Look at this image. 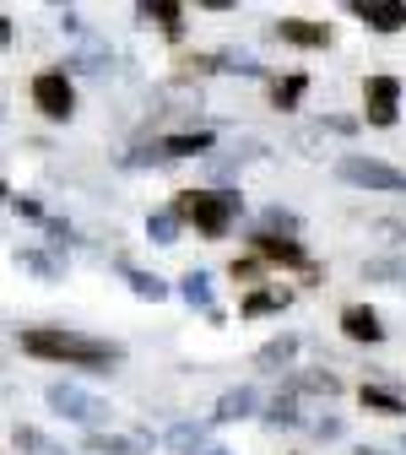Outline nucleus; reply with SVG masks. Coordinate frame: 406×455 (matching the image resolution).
<instances>
[{
    "label": "nucleus",
    "mask_w": 406,
    "mask_h": 455,
    "mask_svg": "<svg viewBox=\"0 0 406 455\" xmlns=\"http://www.w3.org/2000/svg\"><path fill=\"white\" fill-rule=\"evenodd\" d=\"M17 341H22V353H33V358L71 363V369H87V374H108L114 363H125L120 341H98V336L60 331V325H28V331H17Z\"/></svg>",
    "instance_id": "1"
},
{
    "label": "nucleus",
    "mask_w": 406,
    "mask_h": 455,
    "mask_svg": "<svg viewBox=\"0 0 406 455\" xmlns=\"http://www.w3.org/2000/svg\"><path fill=\"white\" fill-rule=\"evenodd\" d=\"M173 212H179L185 222H195L206 239H222L227 228H234V217L244 212V196L239 190H179Z\"/></svg>",
    "instance_id": "2"
},
{
    "label": "nucleus",
    "mask_w": 406,
    "mask_h": 455,
    "mask_svg": "<svg viewBox=\"0 0 406 455\" xmlns=\"http://www.w3.org/2000/svg\"><path fill=\"white\" fill-rule=\"evenodd\" d=\"M44 402L60 412V418L87 423V428H103V423H108V412H114L103 395H92V390H82V385H71V379H54V385L44 390Z\"/></svg>",
    "instance_id": "3"
},
{
    "label": "nucleus",
    "mask_w": 406,
    "mask_h": 455,
    "mask_svg": "<svg viewBox=\"0 0 406 455\" xmlns=\"http://www.w3.org/2000/svg\"><path fill=\"white\" fill-rule=\"evenodd\" d=\"M336 174H341L346 185H358V190H390V196H401V190H406V174H401L395 163L358 157V152H346V157L336 163Z\"/></svg>",
    "instance_id": "4"
},
{
    "label": "nucleus",
    "mask_w": 406,
    "mask_h": 455,
    "mask_svg": "<svg viewBox=\"0 0 406 455\" xmlns=\"http://www.w3.org/2000/svg\"><path fill=\"white\" fill-rule=\"evenodd\" d=\"M33 108L44 114V120H71L76 114V92H71V71H38L33 87H28Z\"/></svg>",
    "instance_id": "5"
},
{
    "label": "nucleus",
    "mask_w": 406,
    "mask_h": 455,
    "mask_svg": "<svg viewBox=\"0 0 406 455\" xmlns=\"http://www.w3.org/2000/svg\"><path fill=\"white\" fill-rule=\"evenodd\" d=\"M401 114V82L395 76H369L363 82V120L369 125H395Z\"/></svg>",
    "instance_id": "6"
},
{
    "label": "nucleus",
    "mask_w": 406,
    "mask_h": 455,
    "mask_svg": "<svg viewBox=\"0 0 406 455\" xmlns=\"http://www.w3.org/2000/svg\"><path fill=\"white\" fill-rule=\"evenodd\" d=\"M374 33H401L406 28V0H358L353 6Z\"/></svg>",
    "instance_id": "7"
},
{
    "label": "nucleus",
    "mask_w": 406,
    "mask_h": 455,
    "mask_svg": "<svg viewBox=\"0 0 406 455\" xmlns=\"http://www.w3.org/2000/svg\"><path fill=\"white\" fill-rule=\"evenodd\" d=\"M276 38L282 44H299V49H325L330 44V28L325 22H309V17H282L276 22Z\"/></svg>",
    "instance_id": "8"
},
{
    "label": "nucleus",
    "mask_w": 406,
    "mask_h": 455,
    "mask_svg": "<svg viewBox=\"0 0 406 455\" xmlns=\"http://www.w3.org/2000/svg\"><path fill=\"white\" fill-rule=\"evenodd\" d=\"M255 255L260 260H276V266H304L309 271V255L299 239H282V234H255Z\"/></svg>",
    "instance_id": "9"
},
{
    "label": "nucleus",
    "mask_w": 406,
    "mask_h": 455,
    "mask_svg": "<svg viewBox=\"0 0 406 455\" xmlns=\"http://www.w3.org/2000/svg\"><path fill=\"white\" fill-rule=\"evenodd\" d=\"M136 17H141V22H157L168 38H179V33H185V6H179V0H141Z\"/></svg>",
    "instance_id": "10"
},
{
    "label": "nucleus",
    "mask_w": 406,
    "mask_h": 455,
    "mask_svg": "<svg viewBox=\"0 0 406 455\" xmlns=\"http://www.w3.org/2000/svg\"><path fill=\"white\" fill-rule=\"evenodd\" d=\"M341 331L353 341H385V325H379V315L369 304H346L341 309Z\"/></svg>",
    "instance_id": "11"
},
{
    "label": "nucleus",
    "mask_w": 406,
    "mask_h": 455,
    "mask_svg": "<svg viewBox=\"0 0 406 455\" xmlns=\"http://www.w3.org/2000/svg\"><path fill=\"white\" fill-rule=\"evenodd\" d=\"M293 353H299V336H293V331H282V336H271L266 347L255 353V369L276 374V369H287V363H293Z\"/></svg>",
    "instance_id": "12"
},
{
    "label": "nucleus",
    "mask_w": 406,
    "mask_h": 455,
    "mask_svg": "<svg viewBox=\"0 0 406 455\" xmlns=\"http://www.w3.org/2000/svg\"><path fill=\"white\" fill-rule=\"evenodd\" d=\"M163 444H168L173 455H211V444H206V423H173Z\"/></svg>",
    "instance_id": "13"
},
{
    "label": "nucleus",
    "mask_w": 406,
    "mask_h": 455,
    "mask_svg": "<svg viewBox=\"0 0 406 455\" xmlns=\"http://www.w3.org/2000/svg\"><path fill=\"white\" fill-rule=\"evenodd\" d=\"M157 147H163L168 163L173 157H201V152H211V131H179V136H163Z\"/></svg>",
    "instance_id": "14"
},
{
    "label": "nucleus",
    "mask_w": 406,
    "mask_h": 455,
    "mask_svg": "<svg viewBox=\"0 0 406 455\" xmlns=\"http://www.w3.org/2000/svg\"><path fill=\"white\" fill-rule=\"evenodd\" d=\"M255 407H260V395H255V385H234V390H227L222 402H217V418H222V423H239V418H250Z\"/></svg>",
    "instance_id": "15"
},
{
    "label": "nucleus",
    "mask_w": 406,
    "mask_h": 455,
    "mask_svg": "<svg viewBox=\"0 0 406 455\" xmlns=\"http://www.w3.org/2000/svg\"><path fill=\"white\" fill-rule=\"evenodd\" d=\"M179 299H185L190 309H206V315H211V276H206V271H185V276H179Z\"/></svg>",
    "instance_id": "16"
},
{
    "label": "nucleus",
    "mask_w": 406,
    "mask_h": 455,
    "mask_svg": "<svg viewBox=\"0 0 406 455\" xmlns=\"http://www.w3.org/2000/svg\"><path fill=\"white\" fill-rule=\"evenodd\" d=\"M358 402H363L369 412H385V418H401V412H406V402H401L395 390H385V385H363Z\"/></svg>",
    "instance_id": "17"
},
{
    "label": "nucleus",
    "mask_w": 406,
    "mask_h": 455,
    "mask_svg": "<svg viewBox=\"0 0 406 455\" xmlns=\"http://www.w3.org/2000/svg\"><path fill=\"white\" fill-rule=\"evenodd\" d=\"M125 282H131V293H136V299H147V304H163V299H168V282H163V276H152V271L125 266Z\"/></svg>",
    "instance_id": "18"
},
{
    "label": "nucleus",
    "mask_w": 406,
    "mask_h": 455,
    "mask_svg": "<svg viewBox=\"0 0 406 455\" xmlns=\"http://www.w3.org/2000/svg\"><path fill=\"white\" fill-rule=\"evenodd\" d=\"M179 222H185V217L173 212V206H168V212H152V217H147V239H152V244H179Z\"/></svg>",
    "instance_id": "19"
},
{
    "label": "nucleus",
    "mask_w": 406,
    "mask_h": 455,
    "mask_svg": "<svg viewBox=\"0 0 406 455\" xmlns=\"http://www.w3.org/2000/svg\"><path fill=\"white\" fill-rule=\"evenodd\" d=\"M304 87H309V76H304V71H293V76H282V82H271V103H276V108H299Z\"/></svg>",
    "instance_id": "20"
},
{
    "label": "nucleus",
    "mask_w": 406,
    "mask_h": 455,
    "mask_svg": "<svg viewBox=\"0 0 406 455\" xmlns=\"http://www.w3.org/2000/svg\"><path fill=\"white\" fill-rule=\"evenodd\" d=\"M266 423H271V428H293V423H299V395H293V390H282L276 402L266 407Z\"/></svg>",
    "instance_id": "21"
},
{
    "label": "nucleus",
    "mask_w": 406,
    "mask_h": 455,
    "mask_svg": "<svg viewBox=\"0 0 406 455\" xmlns=\"http://www.w3.org/2000/svg\"><path fill=\"white\" fill-rule=\"evenodd\" d=\"M287 390H293V395H299V390H314V395H336V390H341V379H336L330 369H314V374H299V379L287 385Z\"/></svg>",
    "instance_id": "22"
},
{
    "label": "nucleus",
    "mask_w": 406,
    "mask_h": 455,
    "mask_svg": "<svg viewBox=\"0 0 406 455\" xmlns=\"http://www.w3.org/2000/svg\"><path fill=\"white\" fill-rule=\"evenodd\" d=\"M239 309H244V320H255V315H271V309H287V293H271V288H266V293H250V299H244Z\"/></svg>",
    "instance_id": "23"
},
{
    "label": "nucleus",
    "mask_w": 406,
    "mask_h": 455,
    "mask_svg": "<svg viewBox=\"0 0 406 455\" xmlns=\"http://www.w3.org/2000/svg\"><path fill=\"white\" fill-rule=\"evenodd\" d=\"M217 71H239V76H260L266 66L255 60V54H239V49H227V54H217Z\"/></svg>",
    "instance_id": "24"
},
{
    "label": "nucleus",
    "mask_w": 406,
    "mask_h": 455,
    "mask_svg": "<svg viewBox=\"0 0 406 455\" xmlns=\"http://www.w3.org/2000/svg\"><path fill=\"white\" fill-rule=\"evenodd\" d=\"M66 71H108V49L103 44H87L76 60H66Z\"/></svg>",
    "instance_id": "25"
},
{
    "label": "nucleus",
    "mask_w": 406,
    "mask_h": 455,
    "mask_svg": "<svg viewBox=\"0 0 406 455\" xmlns=\"http://www.w3.org/2000/svg\"><path fill=\"white\" fill-rule=\"evenodd\" d=\"M276 228H282V234H299V217L287 212V206H266V217H260V234H276Z\"/></svg>",
    "instance_id": "26"
},
{
    "label": "nucleus",
    "mask_w": 406,
    "mask_h": 455,
    "mask_svg": "<svg viewBox=\"0 0 406 455\" xmlns=\"http://www.w3.org/2000/svg\"><path fill=\"white\" fill-rule=\"evenodd\" d=\"M87 450H92V455H136L141 444H136V439H108V434H92V439H87Z\"/></svg>",
    "instance_id": "27"
},
{
    "label": "nucleus",
    "mask_w": 406,
    "mask_h": 455,
    "mask_svg": "<svg viewBox=\"0 0 406 455\" xmlns=\"http://www.w3.org/2000/svg\"><path fill=\"white\" fill-rule=\"evenodd\" d=\"M22 266H28L33 276H44V282H60V266H54L44 250H22Z\"/></svg>",
    "instance_id": "28"
},
{
    "label": "nucleus",
    "mask_w": 406,
    "mask_h": 455,
    "mask_svg": "<svg viewBox=\"0 0 406 455\" xmlns=\"http://www.w3.org/2000/svg\"><path fill=\"white\" fill-rule=\"evenodd\" d=\"M363 276H379V282H395V276H406V266H401V260H369V266H363Z\"/></svg>",
    "instance_id": "29"
},
{
    "label": "nucleus",
    "mask_w": 406,
    "mask_h": 455,
    "mask_svg": "<svg viewBox=\"0 0 406 455\" xmlns=\"http://www.w3.org/2000/svg\"><path fill=\"white\" fill-rule=\"evenodd\" d=\"M12 212H17V217H28V222H49V217H44V206H38L33 196H12Z\"/></svg>",
    "instance_id": "30"
},
{
    "label": "nucleus",
    "mask_w": 406,
    "mask_h": 455,
    "mask_svg": "<svg viewBox=\"0 0 406 455\" xmlns=\"http://www.w3.org/2000/svg\"><path fill=\"white\" fill-rule=\"evenodd\" d=\"M44 228H49V239H54V244H71V239H76V234H71V222H60V217H49Z\"/></svg>",
    "instance_id": "31"
},
{
    "label": "nucleus",
    "mask_w": 406,
    "mask_h": 455,
    "mask_svg": "<svg viewBox=\"0 0 406 455\" xmlns=\"http://www.w3.org/2000/svg\"><path fill=\"white\" fill-rule=\"evenodd\" d=\"M227 271H234V282H255L260 276V260H234Z\"/></svg>",
    "instance_id": "32"
},
{
    "label": "nucleus",
    "mask_w": 406,
    "mask_h": 455,
    "mask_svg": "<svg viewBox=\"0 0 406 455\" xmlns=\"http://www.w3.org/2000/svg\"><path fill=\"white\" fill-rule=\"evenodd\" d=\"M325 131H336V136H353V131H358V120H346V114H330V120H325Z\"/></svg>",
    "instance_id": "33"
},
{
    "label": "nucleus",
    "mask_w": 406,
    "mask_h": 455,
    "mask_svg": "<svg viewBox=\"0 0 406 455\" xmlns=\"http://www.w3.org/2000/svg\"><path fill=\"white\" fill-rule=\"evenodd\" d=\"M314 434H320V439H341V418H320Z\"/></svg>",
    "instance_id": "34"
},
{
    "label": "nucleus",
    "mask_w": 406,
    "mask_h": 455,
    "mask_svg": "<svg viewBox=\"0 0 406 455\" xmlns=\"http://www.w3.org/2000/svg\"><path fill=\"white\" fill-rule=\"evenodd\" d=\"M211 455H234V450H222V444H211Z\"/></svg>",
    "instance_id": "35"
},
{
    "label": "nucleus",
    "mask_w": 406,
    "mask_h": 455,
    "mask_svg": "<svg viewBox=\"0 0 406 455\" xmlns=\"http://www.w3.org/2000/svg\"><path fill=\"white\" fill-rule=\"evenodd\" d=\"M401 450H406V439H401Z\"/></svg>",
    "instance_id": "36"
},
{
    "label": "nucleus",
    "mask_w": 406,
    "mask_h": 455,
    "mask_svg": "<svg viewBox=\"0 0 406 455\" xmlns=\"http://www.w3.org/2000/svg\"><path fill=\"white\" fill-rule=\"evenodd\" d=\"M363 455H374V450H363Z\"/></svg>",
    "instance_id": "37"
}]
</instances>
